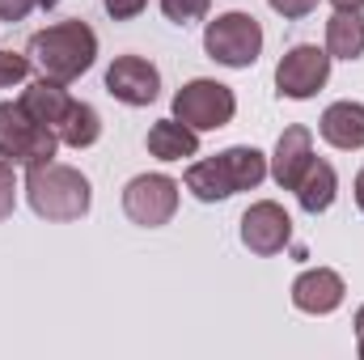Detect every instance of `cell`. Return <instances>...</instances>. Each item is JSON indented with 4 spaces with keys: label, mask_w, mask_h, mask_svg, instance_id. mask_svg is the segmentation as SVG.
<instances>
[{
    "label": "cell",
    "mask_w": 364,
    "mask_h": 360,
    "mask_svg": "<svg viewBox=\"0 0 364 360\" xmlns=\"http://www.w3.org/2000/svg\"><path fill=\"white\" fill-rule=\"evenodd\" d=\"M352 327H356V352L364 356V305L356 309V318H352Z\"/></svg>",
    "instance_id": "25"
},
{
    "label": "cell",
    "mask_w": 364,
    "mask_h": 360,
    "mask_svg": "<svg viewBox=\"0 0 364 360\" xmlns=\"http://www.w3.org/2000/svg\"><path fill=\"white\" fill-rule=\"evenodd\" d=\"M60 153V136L43 123H34L21 102H0V157L30 170V166H43V162H55Z\"/></svg>",
    "instance_id": "5"
},
{
    "label": "cell",
    "mask_w": 364,
    "mask_h": 360,
    "mask_svg": "<svg viewBox=\"0 0 364 360\" xmlns=\"http://www.w3.org/2000/svg\"><path fill=\"white\" fill-rule=\"evenodd\" d=\"M106 93L123 106H153L161 93V73L144 55H114L106 68Z\"/></svg>",
    "instance_id": "10"
},
{
    "label": "cell",
    "mask_w": 364,
    "mask_h": 360,
    "mask_svg": "<svg viewBox=\"0 0 364 360\" xmlns=\"http://www.w3.org/2000/svg\"><path fill=\"white\" fill-rule=\"evenodd\" d=\"M60 144H68V149H93L97 140H102V115H97V106L90 102H73V110H68V119L60 123Z\"/></svg>",
    "instance_id": "18"
},
{
    "label": "cell",
    "mask_w": 364,
    "mask_h": 360,
    "mask_svg": "<svg viewBox=\"0 0 364 360\" xmlns=\"http://www.w3.org/2000/svg\"><path fill=\"white\" fill-rule=\"evenodd\" d=\"M263 179H267V153H259L255 144L220 149L216 157L191 162L186 174H182L186 191L199 203H225V199H233L242 191H255Z\"/></svg>",
    "instance_id": "2"
},
{
    "label": "cell",
    "mask_w": 364,
    "mask_h": 360,
    "mask_svg": "<svg viewBox=\"0 0 364 360\" xmlns=\"http://www.w3.org/2000/svg\"><path fill=\"white\" fill-rule=\"evenodd\" d=\"M102 9H106V17H114V21H136V17L149 9V0H102Z\"/></svg>",
    "instance_id": "22"
},
{
    "label": "cell",
    "mask_w": 364,
    "mask_h": 360,
    "mask_svg": "<svg viewBox=\"0 0 364 360\" xmlns=\"http://www.w3.org/2000/svg\"><path fill=\"white\" fill-rule=\"evenodd\" d=\"M237 115V93L229 90L225 81H212V77H195L174 93V119H182L186 127H195L199 136L203 132H216V127H229Z\"/></svg>",
    "instance_id": "6"
},
{
    "label": "cell",
    "mask_w": 364,
    "mask_h": 360,
    "mask_svg": "<svg viewBox=\"0 0 364 360\" xmlns=\"http://www.w3.org/2000/svg\"><path fill=\"white\" fill-rule=\"evenodd\" d=\"M331 81V51L318 47V43H296L279 55L275 64V90L279 97H292V102H305Z\"/></svg>",
    "instance_id": "8"
},
{
    "label": "cell",
    "mask_w": 364,
    "mask_h": 360,
    "mask_svg": "<svg viewBox=\"0 0 364 360\" xmlns=\"http://www.w3.org/2000/svg\"><path fill=\"white\" fill-rule=\"evenodd\" d=\"M203 51L220 68H255L263 55V26L255 13L229 9L203 26Z\"/></svg>",
    "instance_id": "4"
},
{
    "label": "cell",
    "mask_w": 364,
    "mask_h": 360,
    "mask_svg": "<svg viewBox=\"0 0 364 360\" xmlns=\"http://www.w3.org/2000/svg\"><path fill=\"white\" fill-rule=\"evenodd\" d=\"M26 55L38 68V77L73 85L97 64V34H93L90 21H77V17L73 21H55V26L30 34Z\"/></svg>",
    "instance_id": "1"
},
{
    "label": "cell",
    "mask_w": 364,
    "mask_h": 360,
    "mask_svg": "<svg viewBox=\"0 0 364 360\" xmlns=\"http://www.w3.org/2000/svg\"><path fill=\"white\" fill-rule=\"evenodd\" d=\"M318 136H322L331 149H339V153L364 149V102H352V97L331 102V106L322 110V119H318Z\"/></svg>",
    "instance_id": "14"
},
{
    "label": "cell",
    "mask_w": 364,
    "mask_h": 360,
    "mask_svg": "<svg viewBox=\"0 0 364 360\" xmlns=\"http://www.w3.org/2000/svg\"><path fill=\"white\" fill-rule=\"evenodd\" d=\"M352 195H356V208L364 212V170L356 174V182H352Z\"/></svg>",
    "instance_id": "26"
},
{
    "label": "cell",
    "mask_w": 364,
    "mask_h": 360,
    "mask_svg": "<svg viewBox=\"0 0 364 360\" xmlns=\"http://www.w3.org/2000/svg\"><path fill=\"white\" fill-rule=\"evenodd\" d=\"M335 9H364V0H331Z\"/></svg>",
    "instance_id": "27"
},
{
    "label": "cell",
    "mask_w": 364,
    "mask_h": 360,
    "mask_svg": "<svg viewBox=\"0 0 364 360\" xmlns=\"http://www.w3.org/2000/svg\"><path fill=\"white\" fill-rule=\"evenodd\" d=\"M212 9V0H161V13L174 21V26H191V21H203Z\"/></svg>",
    "instance_id": "20"
},
{
    "label": "cell",
    "mask_w": 364,
    "mask_h": 360,
    "mask_svg": "<svg viewBox=\"0 0 364 360\" xmlns=\"http://www.w3.org/2000/svg\"><path fill=\"white\" fill-rule=\"evenodd\" d=\"M309 162H314V132L292 123L275 140V153L267 157V174L279 182V191H292L301 182V174L309 170Z\"/></svg>",
    "instance_id": "12"
},
{
    "label": "cell",
    "mask_w": 364,
    "mask_h": 360,
    "mask_svg": "<svg viewBox=\"0 0 364 360\" xmlns=\"http://www.w3.org/2000/svg\"><path fill=\"white\" fill-rule=\"evenodd\" d=\"M38 4L47 9L51 0H0V21H26Z\"/></svg>",
    "instance_id": "24"
},
{
    "label": "cell",
    "mask_w": 364,
    "mask_h": 360,
    "mask_svg": "<svg viewBox=\"0 0 364 360\" xmlns=\"http://www.w3.org/2000/svg\"><path fill=\"white\" fill-rule=\"evenodd\" d=\"M17 191H21V186H17V166L0 157V221L13 216V208H17Z\"/></svg>",
    "instance_id": "21"
},
{
    "label": "cell",
    "mask_w": 364,
    "mask_h": 360,
    "mask_svg": "<svg viewBox=\"0 0 364 360\" xmlns=\"http://www.w3.org/2000/svg\"><path fill=\"white\" fill-rule=\"evenodd\" d=\"M144 149H149V157H157V162H191V157H199V132L170 115V119H157V123L149 127Z\"/></svg>",
    "instance_id": "15"
},
{
    "label": "cell",
    "mask_w": 364,
    "mask_h": 360,
    "mask_svg": "<svg viewBox=\"0 0 364 360\" xmlns=\"http://www.w3.org/2000/svg\"><path fill=\"white\" fill-rule=\"evenodd\" d=\"M326 51H331V60H360L364 55V9H335L326 17Z\"/></svg>",
    "instance_id": "17"
},
{
    "label": "cell",
    "mask_w": 364,
    "mask_h": 360,
    "mask_svg": "<svg viewBox=\"0 0 364 360\" xmlns=\"http://www.w3.org/2000/svg\"><path fill=\"white\" fill-rule=\"evenodd\" d=\"M178 195H182V186L170 174H136L123 186V212L140 229H161V225L174 221Z\"/></svg>",
    "instance_id": "7"
},
{
    "label": "cell",
    "mask_w": 364,
    "mask_h": 360,
    "mask_svg": "<svg viewBox=\"0 0 364 360\" xmlns=\"http://www.w3.org/2000/svg\"><path fill=\"white\" fill-rule=\"evenodd\" d=\"M348 297V284L335 268H305L292 280V305L309 318H326L343 305Z\"/></svg>",
    "instance_id": "11"
},
{
    "label": "cell",
    "mask_w": 364,
    "mask_h": 360,
    "mask_svg": "<svg viewBox=\"0 0 364 360\" xmlns=\"http://www.w3.org/2000/svg\"><path fill=\"white\" fill-rule=\"evenodd\" d=\"M292 195H296L301 212L322 216V212L335 203V195H339V174H335V166H331V162H322V157H314V162H309V170L301 174V182L292 186Z\"/></svg>",
    "instance_id": "16"
},
{
    "label": "cell",
    "mask_w": 364,
    "mask_h": 360,
    "mask_svg": "<svg viewBox=\"0 0 364 360\" xmlns=\"http://www.w3.org/2000/svg\"><path fill=\"white\" fill-rule=\"evenodd\" d=\"M30 55L26 51H0V90H13V85H26L30 81Z\"/></svg>",
    "instance_id": "19"
},
{
    "label": "cell",
    "mask_w": 364,
    "mask_h": 360,
    "mask_svg": "<svg viewBox=\"0 0 364 360\" xmlns=\"http://www.w3.org/2000/svg\"><path fill=\"white\" fill-rule=\"evenodd\" d=\"M267 4H272V13H279L284 21H301V17H309L318 9V0H267Z\"/></svg>",
    "instance_id": "23"
},
{
    "label": "cell",
    "mask_w": 364,
    "mask_h": 360,
    "mask_svg": "<svg viewBox=\"0 0 364 360\" xmlns=\"http://www.w3.org/2000/svg\"><path fill=\"white\" fill-rule=\"evenodd\" d=\"M21 110L34 119V123H43V127H51V132H60V123L68 119V110H73V93L64 81H51V77H38V81H30L26 90H21Z\"/></svg>",
    "instance_id": "13"
},
{
    "label": "cell",
    "mask_w": 364,
    "mask_h": 360,
    "mask_svg": "<svg viewBox=\"0 0 364 360\" xmlns=\"http://www.w3.org/2000/svg\"><path fill=\"white\" fill-rule=\"evenodd\" d=\"M34 216L43 221H81L93 203V186L90 179L77 170V166H64V162H43V166H30L26 182H21Z\"/></svg>",
    "instance_id": "3"
},
{
    "label": "cell",
    "mask_w": 364,
    "mask_h": 360,
    "mask_svg": "<svg viewBox=\"0 0 364 360\" xmlns=\"http://www.w3.org/2000/svg\"><path fill=\"white\" fill-rule=\"evenodd\" d=\"M288 242H292V216L284 212V203L259 199L242 212V246L250 255L272 259L279 250H288Z\"/></svg>",
    "instance_id": "9"
}]
</instances>
